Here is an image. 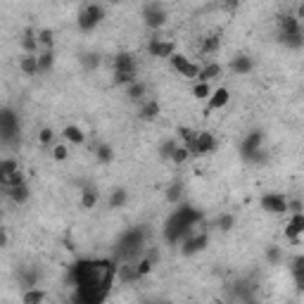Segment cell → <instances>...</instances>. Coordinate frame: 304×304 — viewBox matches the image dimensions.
Returning <instances> with one entry per match:
<instances>
[{
  "label": "cell",
  "mask_w": 304,
  "mask_h": 304,
  "mask_svg": "<svg viewBox=\"0 0 304 304\" xmlns=\"http://www.w3.org/2000/svg\"><path fill=\"white\" fill-rule=\"evenodd\" d=\"M114 74H135V57L121 53L114 57Z\"/></svg>",
  "instance_id": "9c48e42d"
},
{
  "label": "cell",
  "mask_w": 304,
  "mask_h": 304,
  "mask_svg": "<svg viewBox=\"0 0 304 304\" xmlns=\"http://www.w3.org/2000/svg\"><path fill=\"white\" fill-rule=\"evenodd\" d=\"M231 100V90L228 88H216L212 93V98L207 100V112H216V109H224Z\"/></svg>",
  "instance_id": "ba28073f"
},
{
  "label": "cell",
  "mask_w": 304,
  "mask_h": 304,
  "mask_svg": "<svg viewBox=\"0 0 304 304\" xmlns=\"http://www.w3.org/2000/svg\"><path fill=\"white\" fill-rule=\"evenodd\" d=\"M266 257H268V261H278V259H280V252H278L276 247H271V250H268V254H266Z\"/></svg>",
  "instance_id": "8d00e7d4"
},
{
  "label": "cell",
  "mask_w": 304,
  "mask_h": 304,
  "mask_svg": "<svg viewBox=\"0 0 304 304\" xmlns=\"http://www.w3.org/2000/svg\"><path fill=\"white\" fill-rule=\"evenodd\" d=\"M81 62L86 64L88 69H93V67H98V64H100V57H98V55H86V57H83Z\"/></svg>",
  "instance_id": "d590c367"
},
{
  "label": "cell",
  "mask_w": 304,
  "mask_h": 304,
  "mask_svg": "<svg viewBox=\"0 0 304 304\" xmlns=\"http://www.w3.org/2000/svg\"><path fill=\"white\" fill-rule=\"evenodd\" d=\"M287 224L292 226L299 235H304V212H292L290 219H287Z\"/></svg>",
  "instance_id": "4316f807"
},
{
  "label": "cell",
  "mask_w": 304,
  "mask_h": 304,
  "mask_svg": "<svg viewBox=\"0 0 304 304\" xmlns=\"http://www.w3.org/2000/svg\"><path fill=\"white\" fill-rule=\"evenodd\" d=\"M169 62H171V67H174V69H176L181 76H186V79H195V81H197V76H200V69H202L200 64L190 62V60H188V57H186L183 53L171 55Z\"/></svg>",
  "instance_id": "3957f363"
},
{
  "label": "cell",
  "mask_w": 304,
  "mask_h": 304,
  "mask_svg": "<svg viewBox=\"0 0 304 304\" xmlns=\"http://www.w3.org/2000/svg\"><path fill=\"white\" fill-rule=\"evenodd\" d=\"M62 135H64V140H67V143H72V145H83V143H86V133H83V128H81L79 124L64 126Z\"/></svg>",
  "instance_id": "8fae6325"
},
{
  "label": "cell",
  "mask_w": 304,
  "mask_h": 304,
  "mask_svg": "<svg viewBox=\"0 0 304 304\" xmlns=\"http://www.w3.org/2000/svg\"><path fill=\"white\" fill-rule=\"evenodd\" d=\"M102 19H105V5H100V3H88V5H83V8L79 10V15H76V27H79L81 31H93Z\"/></svg>",
  "instance_id": "6da1fadb"
},
{
  "label": "cell",
  "mask_w": 304,
  "mask_h": 304,
  "mask_svg": "<svg viewBox=\"0 0 304 304\" xmlns=\"http://www.w3.org/2000/svg\"><path fill=\"white\" fill-rule=\"evenodd\" d=\"M261 207L266 212H271V214H285V212H290L287 200L283 195H278V193H266V195L261 197Z\"/></svg>",
  "instance_id": "5b68a950"
},
{
  "label": "cell",
  "mask_w": 304,
  "mask_h": 304,
  "mask_svg": "<svg viewBox=\"0 0 304 304\" xmlns=\"http://www.w3.org/2000/svg\"><path fill=\"white\" fill-rule=\"evenodd\" d=\"M233 224H235L233 214H221L219 216V221H216V228H219V231H231Z\"/></svg>",
  "instance_id": "836d02e7"
},
{
  "label": "cell",
  "mask_w": 304,
  "mask_h": 304,
  "mask_svg": "<svg viewBox=\"0 0 304 304\" xmlns=\"http://www.w3.org/2000/svg\"><path fill=\"white\" fill-rule=\"evenodd\" d=\"M19 69H22V74H27V76H36L41 72L38 55H22L19 57Z\"/></svg>",
  "instance_id": "7c38bea8"
},
{
  "label": "cell",
  "mask_w": 304,
  "mask_h": 304,
  "mask_svg": "<svg viewBox=\"0 0 304 304\" xmlns=\"http://www.w3.org/2000/svg\"><path fill=\"white\" fill-rule=\"evenodd\" d=\"M43 302H45V290H41V287L24 290V295H22V304H43Z\"/></svg>",
  "instance_id": "e0dca14e"
},
{
  "label": "cell",
  "mask_w": 304,
  "mask_h": 304,
  "mask_svg": "<svg viewBox=\"0 0 304 304\" xmlns=\"http://www.w3.org/2000/svg\"><path fill=\"white\" fill-rule=\"evenodd\" d=\"M55 140V131L50 128V126H43L41 131H38V143L41 145H53Z\"/></svg>",
  "instance_id": "4dcf8cb0"
},
{
  "label": "cell",
  "mask_w": 304,
  "mask_h": 304,
  "mask_svg": "<svg viewBox=\"0 0 304 304\" xmlns=\"http://www.w3.org/2000/svg\"><path fill=\"white\" fill-rule=\"evenodd\" d=\"M143 19L150 29H162L169 19V8L162 3H147L143 8Z\"/></svg>",
  "instance_id": "7a4b0ae2"
},
{
  "label": "cell",
  "mask_w": 304,
  "mask_h": 304,
  "mask_svg": "<svg viewBox=\"0 0 304 304\" xmlns=\"http://www.w3.org/2000/svg\"><path fill=\"white\" fill-rule=\"evenodd\" d=\"M176 147H179V143H176L174 138H167V140L160 145V157L171 160V157H174V152H176Z\"/></svg>",
  "instance_id": "cb8c5ba5"
},
{
  "label": "cell",
  "mask_w": 304,
  "mask_h": 304,
  "mask_svg": "<svg viewBox=\"0 0 304 304\" xmlns=\"http://www.w3.org/2000/svg\"><path fill=\"white\" fill-rule=\"evenodd\" d=\"M179 197H181V186H171V188L167 190V200H169V202H179Z\"/></svg>",
  "instance_id": "e575fe53"
},
{
  "label": "cell",
  "mask_w": 304,
  "mask_h": 304,
  "mask_svg": "<svg viewBox=\"0 0 304 304\" xmlns=\"http://www.w3.org/2000/svg\"><path fill=\"white\" fill-rule=\"evenodd\" d=\"M145 83H140V81H135L133 86H128V90H126V93H128V98L131 100H143V95H145Z\"/></svg>",
  "instance_id": "f546056e"
},
{
  "label": "cell",
  "mask_w": 304,
  "mask_h": 304,
  "mask_svg": "<svg viewBox=\"0 0 304 304\" xmlns=\"http://www.w3.org/2000/svg\"><path fill=\"white\" fill-rule=\"evenodd\" d=\"M219 45H221V38H219V36H207L205 41H202V53H205V55L216 53V50H219Z\"/></svg>",
  "instance_id": "83f0119b"
},
{
  "label": "cell",
  "mask_w": 304,
  "mask_h": 304,
  "mask_svg": "<svg viewBox=\"0 0 304 304\" xmlns=\"http://www.w3.org/2000/svg\"><path fill=\"white\" fill-rule=\"evenodd\" d=\"M252 69H254V62H252V57H247V55H238V57L231 60V72L238 74V76H245Z\"/></svg>",
  "instance_id": "30bf717a"
},
{
  "label": "cell",
  "mask_w": 304,
  "mask_h": 304,
  "mask_svg": "<svg viewBox=\"0 0 304 304\" xmlns=\"http://www.w3.org/2000/svg\"><path fill=\"white\" fill-rule=\"evenodd\" d=\"M0 183H3L5 190H10V188H17V186H24L27 181H24V174H22V171H15V174H10V176H0Z\"/></svg>",
  "instance_id": "d6986e66"
},
{
  "label": "cell",
  "mask_w": 304,
  "mask_h": 304,
  "mask_svg": "<svg viewBox=\"0 0 304 304\" xmlns=\"http://www.w3.org/2000/svg\"><path fill=\"white\" fill-rule=\"evenodd\" d=\"M98 200H100L98 188H93V186H86V188L81 190V207H83V209H93V207L98 205Z\"/></svg>",
  "instance_id": "9a60e30c"
},
{
  "label": "cell",
  "mask_w": 304,
  "mask_h": 304,
  "mask_svg": "<svg viewBox=\"0 0 304 304\" xmlns=\"http://www.w3.org/2000/svg\"><path fill=\"white\" fill-rule=\"evenodd\" d=\"M19 171V162L12 160V157H5V160L0 162V176H10V174H15Z\"/></svg>",
  "instance_id": "d4e9b609"
},
{
  "label": "cell",
  "mask_w": 304,
  "mask_h": 304,
  "mask_svg": "<svg viewBox=\"0 0 304 304\" xmlns=\"http://www.w3.org/2000/svg\"><path fill=\"white\" fill-rule=\"evenodd\" d=\"M297 19H304V3L297 5Z\"/></svg>",
  "instance_id": "74e56055"
},
{
  "label": "cell",
  "mask_w": 304,
  "mask_h": 304,
  "mask_svg": "<svg viewBox=\"0 0 304 304\" xmlns=\"http://www.w3.org/2000/svg\"><path fill=\"white\" fill-rule=\"evenodd\" d=\"M10 195V200L15 202V205H24L29 200V186L24 183V186H17V188H10V190H5Z\"/></svg>",
  "instance_id": "ac0fdd59"
},
{
  "label": "cell",
  "mask_w": 304,
  "mask_h": 304,
  "mask_svg": "<svg viewBox=\"0 0 304 304\" xmlns=\"http://www.w3.org/2000/svg\"><path fill=\"white\" fill-rule=\"evenodd\" d=\"M38 38V45H41V50H53V45H55V34L50 31V29H41L36 34Z\"/></svg>",
  "instance_id": "ffe728a7"
},
{
  "label": "cell",
  "mask_w": 304,
  "mask_h": 304,
  "mask_svg": "<svg viewBox=\"0 0 304 304\" xmlns=\"http://www.w3.org/2000/svg\"><path fill=\"white\" fill-rule=\"evenodd\" d=\"M207 233H190L188 238L183 240V254H195V252L205 250L207 247Z\"/></svg>",
  "instance_id": "52a82bcc"
},
{
  "label": "cell",
  "mask_w": 304,
  "mask_h": 304,
  "mask_svg": "<svg viewBox=\"0 0 304 304\" xmlns=\"http://www.w3.org/2000/svg\"><path fill=\"white\" fill-rule=\"evenodd\" d=\"M190 150V155H209L216 150V135L212 131H200L195 138V143L186 145Z\"/></svg>",
  "instance_id": "277c9868"
},
{
  "label": "cell",
  "mask_w": 304,
  "mask_h": 304,
  "mask_svg": "<svg viewBox=\"0 0 304 304\" xmlns=\"http://www.w3.org/2000/svg\"><path fill=\"white\" fill-rule=\"evenodd\" d=\"M138 114H140L143 121H155V119L162 114V105L157 100H147V102H143V107H140Z\"/></svg>",
  "instance_id": "4fadbf2b"
},
{
  "label": "cell",
  "mask_w": 304,
  "mask_h": 304,
  "mask_svg": "<svg viewBox=\"0 0 304 304\" xmlns=\"http://www.w3.org/2000/svg\"><path fill=\"white\" fill-rule=\"evenodd\" d=\"M69 157V147L64 143H57V145H53V160L55 162H64Z\"/></svg>",
  "instance_id": "d6a6232c"
},
{
  "label": "cell",
  "mask_w": 304,
  "mask_h": 304,
  "mask_svg": "<svg viewBox=\"0 0 304 304\" xmlns=\"http://www.w3.org/2000/svg\"><path fill=\"white\" fill-rule=\"evenodd\" d=\"M188 160H190V150L186 145H179L176 152H174V157H171V162H174V164H183V162H188Z\"/></svg>",
  "instance_id": "1f68e13d"
},
{
  "label": "cell",
  "mask_w": 304,
  "mask_h": 304,
  "mask_svg": "<svg viewBox=\"0 0 304 304\" xmlns=\"http://www.w3.org/2000/svg\"><path fill=\"white\" fill-rule=\"evenodd\" d=\"M212 86L209 83H202V81H195V86H193V98L195 100H209L212 98Z\"/></svg>",
  "instance_id": "44dd1931"
},
{
  "label": "cell",
  "mask_w": 304,
  "mask_h": 304,
  "mask_svg": "<svg viewBox=\"0 0 304 304\" xmlns=\"http://www.w3.org/2000/svg\"><path fill=\"white\" fill-rule=\"evenodd\" d=\"M171 55H176V43H174V38H162V45H160V53H157V57H162V60H169Z\"/></svg>",
  "instance_id": "7402d4cb"
},
{
  "label": "cell",
  "mask_w": 304,
  "mask_h": 304,
  "mask_svg": "<svg viewBox=\"0 0 304 304\" xmlns=\"http://www.w3.org/2000/svg\"><path fill=\"white\" fill-rule=\"evenodd\" d=\"M38 64H41V72L53 69V64H55V53H53V50H41V53H38Z\"/></svg>",
  "instance_id": "603a6c76"
},
{
  "label": "cell",
  "mask_w": 304,
  "mask_h": 304,
  "mask_svg": "<svg viewBox=\"0 0 304 304\" xmlns=\"http://www.w3.org/2000/svg\"><path fill=\"white\" fill-rule=\"evenodd\" d=\"M221 64H216V62H212V64H205L202 69H200V76H197V81H202V83H212L214 79H219L221 76Z\"/></svg>",
  "instance_id": "5bb4252c"
},
{
  "label": "cell",
  "mask_w": 304,
  "mask_h": 304,
  "mask_svg": "<svg viewBox=\"0 0 304 304\" xmlns=\"http://www.w3.org/2000/svg\"><path fill=\"white\" fill-rule=\"evenodd\" d=\"M95 160L100 164H109V162H114V147L109 143H100L95 145Z\"/></svg>",
  "instance_id": "2e32d148"
},
{
  "label": "cell",
  "mask_w": 304,
  "mask_h": 304,
  "mask_svg": "<svg viewBox=\"0 0 304 304\" xmlns=\"http://www.w3.org/2000/svg\"><path fill=\"white\" fill-rule=\"evenodd\" d=\"M126 200H128V195H126V190L116 188L114 193H112V197H109V207H114V209H119V207L126 205Z\"/></svg>",
  "instance_id": "f1b7e54d"
},
{
  "label": "cell",
  "mask_w": 304,
  "mask_h": 304,
  "mask_svg": "<svg viewBox=\"0 0 304 304\" xmlns=\"http://www.w3.org/2000/svg\"><path fill=\"white\" fill-rule=\"evenodd\" d=\"M152 268H155V261H152V259H140L138 264H135V276H138V278L150 276Z\"/></svg>",
  "instance_id": "484cf974"
},
{
  "label": "cell",
  "mask_w": 304,
  "mask_h": 304,
  "mask_svg": "<svg viewBox=\"0 0 304 304\" xmlns=\"http://www.w3.org/2000/svg\"><path fill=\"white\" fill-rule=\"evenodd\" d=\"M17 128H19V121H17V116H15V112L5 107L0 112V131H3V138L10 140L12 135L17 133Z\"/></svg>",
  "instance_id": "8992f818"
}]
</instances>
